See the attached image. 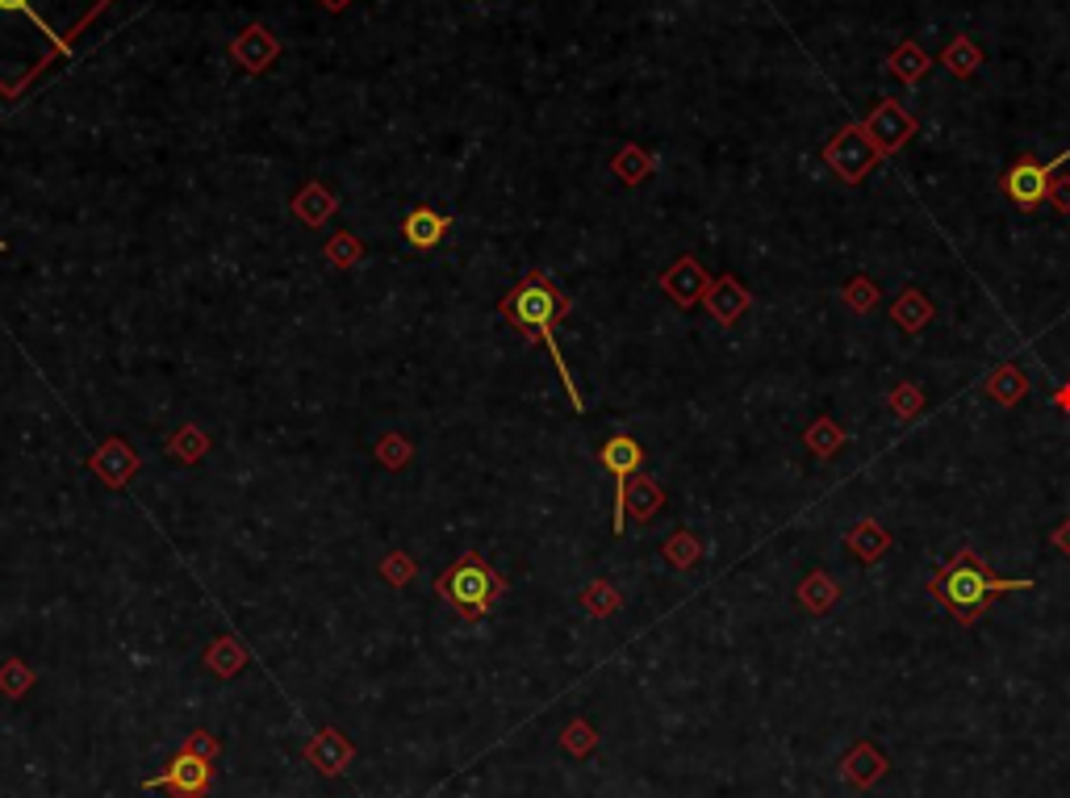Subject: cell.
I'll return each mask as SVG.
<instances>
[{"label":"cell","instance_id":"1","mask_svg":"<svg viewBox=\"0 0 1070 798\" xmlns=\"http://www.w3.org/2000/svg\"><path fill=\"white\" fill-rule=\"evenodd\" d=\"M932 594H941V602L950 606L962 623H974L987 611L992 594H1012V590H1032V581H999L987 573V560L974 552H957L945 564L941 578H932Z\"/></svg>","mask_w":1070,"mask_h":798},{"label":"cell","instance_id":"9","mask_svg":"<svg viewBox=\"0 0 1070 798\" xmlns=\"http://www.w3.org/2000/svg\"><path fill=\"white\" fill-rule=\"evenodd\" d=\"M402 235H406V242H410V247L427 251V247H436V242L448 235V218H443V214H436V209H415L410 218L402 222Z\"/></svg>","mask_w":1070,"mask_h":798},{"label":"cell","instance_id":"32","mask_svg":"<svg viewBox=\"0 0 1070 798\" xmlns=\"http://www.w3.org/2000/svg\"><path fill=\"white\" fill-rule=\"evenodd\" d=\"M1053 543H1058V548H1062V552H1067V557H1070V519L1062 522L1058 531H1053Z\"/></svg>","mask_w":1070,"mask_h":798},{"label":"cell","instance_id":"35","mask_svg":"<svg viewBox=\"0 0 1070 798\" xmlns=\"http://www.w3.org/2000/svg\"><path fill=\"white\" fill-rule=\"evenodd\" d=\"M0 251H4V239H0Z\"/></svg>","mask_w":1070,"mask_h":798},{"label":"cell","instance_id":"6","mask_svg":"<svg viewBox=\"0 0 1070 798\" xmlns=\"http://www.w3.org/2000/svg\"><path fill=\"white\" fill-rule=\"evenodd\" d=\"M210 781H214V774H210V757H197L193 748H184V753H176V757L168 761L163 774L147 778L142 786H147V790H172V798H205Z\"/></svg>","mask_w":1070,"mask_h":798},{"label":"cell","instance_id":"33","mask_svg":"<svg viewBox=\"0 0 1070 798\" xmlns=\"http://www.w3.org/2000/svg\"><path fill=\"white\" fill-rule=\"evenodd\" d=\"M1053 398H1058V406H1062V410H1070V385H1062Z\"/></svg>","mask_w":1070,"mask_h":798},{"label":"cell","instance_id":"8","mask_svg":"<svg viewBox=\"0 0 1070 798\" xmlns=\"http://www.w3.org/2000/svg\"><path fill=\"white\" fill-rule=\"evenodd\" d=\"M352 740L343 736V732H335V727H322L314 740H310V748H306V761L314 765L318 774H327V778H339L343 769H347V761H352Z\"/></svg>","mask_w":1070,"mask_h":798},{"label":"cell","instance_id":"34","mask_svg":"<svg viewBox=\"0 0 1070 798\" xmlns=\"http://www.w3.org/2000/svg\"><path fill=\"white\" fill-rule=\"evenodd\" d=\"M322 4H327V9H343V4H347V0H322Z\"/></svg>","mask_w":1070,"mask_h":798},{"label":"cell","instance_id":"5","mask_svg":"<svg viewBox=\"0 0 1070 798\" xmlns=\"http://www.w3.org/2000/svg\"><path fill=\"white\" fill-rule=\"evenodd\" d=\"M1062 163H1070V151H1062V155H1058V160H1050V163H1037V160H1029V155H1020V160L1004 172V180H999V184H1004V193H1008L1020 209H1037L1041 201L1050 197L1053 172H1058Z\"/></svg>","mask_w":1070,"mask_h":798},{"label":"cell","instance_id":"14","mask_svg":"<svg viewBox=\"0 0 1070 798\" xmlns=\"http://www.w3.org/2000/svg\"><path fill=\"white\" fill-rule=\"evenodd\" d=\"M707 305H711V314L719 322H736L745 310H749V293H745L732 277H724L719 284H715V293H711V301H707Z\"/></svg>","mask_w":1070,"mask_h":798},{"label":"cell","instance_id":"13","mask_svg":"<svg viewBox=\"0 0 1070 798\" xmlns=\"http://www.w3.org/2000/svg\"><path fill=\"white\" fill-rule=\"evenodd\" d=\"M277 55V42L268 39V30H247L243 39L235 42V60L247 67V72H264V63Z\"/></svg>","mask_w":1070,"mask_h":798},{"label":"cell","instance_id":"2","mask_svg":"<svg viewBox=\"0 0 1070 798\" xmlns=\"http://www.w3.org/2000/svg\"><path fill=\"white\" fill-rule=\"evenodd\" d=\"M506 314H511L523 331H532V335H539V339L548 343L556 373L565 377L569 398H574V406H581V401H577V385H574V377H569V364H565V356H560V347H556V339H553V322L569 314V298H565L560 289H553L544 277H532L523 289H515V293H511V301H506Z\"/></svg>","mask_w":1070,"mask_h":798},{"label":"cell","instance_id":"27","mask_svg":"<svg viewBox=\"0 0 1070 798\" xmlns=\"http://www.w3.org/2000/svg\"><path fill=\"white\" fill-rule=\"evenodd\" d=\"M845 301H849V305H853V310H857V314H866V310H874V301H878V289H874V280L857 277V280H853V284H849V289H845Z\"/></svg>","mask_w":1070,"mask_h":798},{"label":"cell","instance_id":"3","mask_svg":"<svg viewBox=\"0 0 1070 798\" xmlns=\"http://www.w3.org/2000/svg\"><path fill=\"white\" fill-rule=\"evenodd\" d=\"M497 594H502V578L481 557H473V552L460 560L452 573L439 578V598L452 602L464 619L485 615L497 602Z\"/></svg>","mask_w":1070,"mask_h":798},{"label":"cell","instance_id":"21","mask_svg":"<svg viewBox=\"0 0 1070 798\" xmlns=\"http://www.w3.org/2000/svg\"><path fill=\"white\" fill-rule=\"evenodd\" d=\"M30 686H34V673H30L21 660H9V665L0 669V690H4L9 699H21Z\"/></svg>","mask_w":1070,"mask_h":798},{"label":"cell","instance_id":"24","mask_svg":"<svg viewBox=\"0 0 1070 798\" xmlns=\"http://www.w3.org/2000/svg\"><path fill=\"white\" fill-rule=\"evenodd\" d=\"M628 502H632L635 519H653L656 506H661V489H656V485H649V481H640V485H635V494H628Z\"/></svg>","mask_w":1070,"mask_h":798},{"label":"cell","instance_id":"23","mask_svg":"<svg viewBox=\"0 0 1070 798\" xmlns=\"http://www.w3.org/2000/svg\"><path fill=\"white\" fill-rule=\"evenodd\" d=\"M560 744H565V753L586 757V753L595 748V727H590V723H569V727H565V736H560Z\"/></svg>","mask_w":1070,"mask_h":798},{"label":"cell","instance_id":"28","mask_svg":"<svg viewBox=\"0 0 1070 798\" xmlns=\"http://www.w3.org/2000/svg\"><path fill=\"white\" fill-rule=\"evenodd\" d=\"M189 748L197 753V757H218V740L210 736V732H193V740H189Z\"/></svg>","mask_w":1070,"mask_h":798},{"label":"cell","instance_id":"31","mask_svg":"<svg viewBox=\"0 0 1070 798\" xmlns=\"http://www.w3.org/2000/svg\"><path fill=\"white\" fill-rule=\"evenodd\" d=\"M614 602L619 598H614L611 590H595V594H590V611H595V615H607V611H614Z\"/></svg>","mask_w":1070,"mask_h":798},{"label":"cell","instance_id":"16","mask_svg":"<svg viewBox=\"0 0 1070 798\" xmlns=\"http://www.w3.org/2000/svg\"><path fill=\"white\" fill-rule=\"evenodd\" d=\"M891 319H895V326H903V331H920V326L932 319V301L924 298V293L908 289V293H899V301L891 305Z\"/></svg>","mask_w":1070,"mask_h":798},{"label":"cell","instance_id":"19","mask_svg":"<svg viewBox=\"0 0 1070 798\" xmlns=\"http://www.w3.org/2000/svg\"><path fill=\"white\" fill-rule=\"evenodd\" d=\"M987 393H992L995 401H1004V406H1016L1020 393H1025V377H1020L1012 364H1004V368H995L992 380H987Z\"/></svg>","mask_w":1070,"mask_h":798},{"label":"cell","instance_id":"17","mask_svg":"<svg viewBox=\"0 0 1070 798\" xmlns=\"http://www.w3.org/2000/svg\"><path fill=\"white\" fill-rule=\"evenodd\" d=\"M845 539H849V548L862 560H878L882 552H887V548H891V536H887V531H882L878 522H870V519L857 522V527H853V531Z\"/></svg>","mask_w":1070,"mask_h":798},{"label":"cell","instance_id":"11","mask_svg":"<svg viewBox=\"0 0 1070 798\" xmlns=\"http://www.w3.org/2000/svg\"><path fill=\"white\" fill-rule=\"evenodd\" d=\"M598 460H602V468H611L614 481H628L640 468V460H644V452H640V443L628 440V435H614L602 452H598Z\"/></svg>","mask_w":1070,"mask_h":798},{"label":"cell","instance_id":"26","mask_svg":"<svg viewBox=\"0 0 1070 798\" xmlns=\"http://www.w3.org/2000/svg\"><path fill=\"white\" fill-rule=\"evenodd\" d=\"M649 168H653V160L644 155V151H623L619 160H614V172L623 180H644L649 176Z\"/></svg>","mask_w":1070,"mask_h":798},{"label":"cell","instance_id":"10","mask_svg":"<svg viewBox=\"0 0 1070 798\" xmlns=\"http://www.w3.org/2000/svg\"><path fill=\"white\" fill-rule=\"evenodd\" d=\"M665 289L677 298V305H694V301L707 293V272H703L694 260H682L674 272L665 277Z\"/></svg>","mask_w":1070,"mask_h":798},{"label":"cell","instance_id":"7","mask_svg":"<svg viewBox=\"0 0 1070 798\" xmlns=\"http://www.w3.org/2000/svg\"><path fill=\"white\" fill-rule=\"evenodd\" d=\"M866 134H870V142L878 147V155H895V151L916 134V118L899 105V100L882 97L878 105H874L870 118H866Z\"/></svg>","mask_w":1070,"mask_h":798},{"label":"cell","instance_id":"29","mask_svg":"<svg viewBox=\"0 0 1070 798\" xmlns=\"http://www.w3.org/2000/svg\"><path fill=\"white\" fill-rule=\"evenodd\" d=\"M1046 201H1053L1062 214H1070V180H1053L1050 184V197Z\"/></svg>","mask_w":1070,"mask_h":798},{"label":"cell","instance_id":"25","mask_svg":"<svg viewBox=\"0 0 1070 798\" xmlns=\"http://www.w3.org/2000/svg\"><path fill=\"white\" fill-rule=\"evenodd\" d=\"M920 406H924V393H920L916 385H899V389H891V410L899 414V419L920 414Z\"/></svg>","mask_w":1070,"mask_h":798},{"label":"cell","instance_id":"22","mask_svg":"<svg viewBox=\"0 0 1070 798\" xmlns=\"http://www.w3.org/2000/svg\"><path fill=\"white\" fill-rule=\"evenodd\" d=\"M238 665H243V653H238L231 639H222V644L210 648V669H214V673L231 678V673H238Z\"/></svg>","mask_w":1070,"mask_h":798},{"label":"cell","instance_id":"4","mask_svg":"<svg viewBox=\"0 0 1070 798\" xmlns=\"http://www.w3.org/2000/svg\"><path fill=\"white\" fill-rule=\"evenodd\" d=\"M824 163H828L845 184H862V180L870 176L874 163H878V147L870 142L866 126H845V130L824 147Z\"/></svg>","mask_w":1070,"mask_h":798},{"label":"cell","instance_id":"30","mask_svg":"<svg viewBox=\"0 0 1070 798\" xmlns=\"http://www.w3.org/2000/svg\"><path fill=\"white\" fill-rule=\"evenodd\" d=\"M0 13H21V18H34V21H39V9H34V0H0Z\"/></svg>","mask_w":1070,"mask_h":798},{"label":"cell","instance_id":"12","mask_svg":"<svg viewBox=\"0 0 1070 798\" xmlns=\"http://www.w3.org/2000/svg\"><path fill=\"white\" fill-rule=\"evenodd\" d=\"M932 60L916 46V42H903V46H895L891 60H887V72L891 76H899L903 84H920L924 76H929Z\"/></svg>","mask_w":1070,"mask_h":798},{"label":"cell","instance_id":"20","mask_svg":"<svg viewBox=\"0 0 1070 798\" xmlns=\"http://www.w3.org/2000/svg\"><path fill=\"white\" fill-rule=\"evenodd\" d=\"M841 443H845V435H841V427H836L833 419L812 422V431H807V447H812L815 456H833Z\"/></svg>","mask_w":1070,"mask_h":798},{"label":"cell","instance_id":"18","mask_svg":"<svg viewBox=\"0 0 1070 798\" xmlns=\"http://www.w3.org/2000/svg\"><path fill=\"white\" fill-rule=\"evenodd\" d=\"M799 598H803V606H807V611H828V606L841 598V590H836L824 573H812V578L799 585Z\"/></svg>","mask_w":1070,"mask_h":798},{"label":"cell","instance_id":"15","mask_svg":"<svg viewBox=\"0 0 1070 798\" xmlns=\"http://www.w3.org/2000/svg\"><path fill=\"white\" fill-rule=\"evenodd\" d=\"M941 63L950 67V72H953V76H957V80H971L974 72L983 67V51H978V46H974V42L966 39V34H957V39H953L950 46H945V55H941Z\"/></svg>","mask_w":1070,"mask_h":798}]
</instances>
